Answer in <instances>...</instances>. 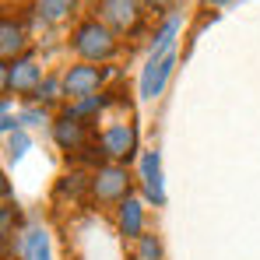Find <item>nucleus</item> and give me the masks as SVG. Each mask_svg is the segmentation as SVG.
<instances>
[{
  "label": "nucleus",
  "mask_w": 260,
  "mask_h": 260,
  "mask_svg": "<svg viewBox=\"0 0 260 260\" xmlns=\"http://www.w3.org/2000/svg\"><path fill=\"white\" fill-rule=\"evenodd\" d=\"M71 43H74V49H78L85 60H106V56L116 53L113 32H109L106 25H99V21H81V25L74 28Z\"/></svg>",
  "instance_id": "1"
},
{
  "label": "nucleus",
  "mask_w": 260,
  "mask_h": 260,
  "mask_svg": "<svg viewBox=\"0 0 260 260\" xmlns=\"http://www.w3.org/2000/svg\"><path fill=\"white\" fill-rule=\"evenodd\" d=\"M88 186H91V193H95V201H102V204H113V201H127L130 193V179L127 173L120 169V166H102L99 173L88 179Z\"/></svg>",
  "instance_id": "2"
},
{
  "label": "nucleus",
  "mask_w": 260,
  "mask_h": 260,
  "mask_svg": "<svg viewBox=\"0 0 260 260\" xmlns=\"http://www.w3.org/2000/svg\"><path fill=\"white\" fill-rule=\"evenodd\" d=\"M99 85H102V71L91 63H74L63 74V95H71V99H91V91Z\"/></svg>",
  "instance_id": "3"
},
{
  "label": "nucleus",
  "mask_w": 260,
  "mask_h": 260,
  "mask_svg": "<svg viewBox=\"0 0 260 260\" xmlns=\"http://www.w3.org/2000/svg\"><path fill=\"white\" fill-rule=\"evenodd\" d=\"M173 67H176V53H166L162 60H148V67H144V74H141V99L162 95V88L169 81Z\"/></svg>",
  "instance_id": "4"
},
{
  "label": "nucleus",
  "mask_w": 260,
  "mask_h": 260,
  "mask_svg": "<svg viewBox=\"0 0 260 260\" xmlns=\"http://www.w3.org/2000/svg\"><path fill=\"white\" fill-rule=\"evenodd\" d=\"M43 85V74L36 67V60H14L4 67V88H14V91H39Z\"/></svg>",
  "instance_id": "5"
},
{
  "label": "nucleus",
  "mask_w": 260,
  "mask_h": 260,
  "mask_svg": "<svg viewBox=\"0 0 260 260\" xmlns=\"http://www.w3.org/2000/svg\"><path fill=\"white\" fill-rule=\"evenodd\" d=\"M102 151L113 158V162H123V158H130L134 155V144H137V134H134V127H127V123H120V127H109L106 134H102Z\"/></svg>",
  "instance_id": "6"
},
{
  "label": "nucleus",
  "mask_w": 260,
  "mask_h": 260,
  "mask_svg": "<svg viewBox=\"0 0 260 260\" xmlns=\"http://www.w3.org/2000/svg\"><path fill=\"white\" fill-rule=\"evenodd\" d=\"M141 179H144V197L151 204H166V186H162V162L158 151H144L141 158Z\"/></svg>",
  "instance_id": "7"
},
{
  "label": "nucleus",
  "mask_w": 260,
  "mask_h": 260,
  "mask_svg": "<svg viewBox=\"0 0 260 260\" xmlns=\"http://www.w3.org/2000/svg\"><path fill=\"white\" fill-rule=\"evenodd\" d=\"M99 14H102V21H109L113 28H130L134 21H137V4L134 0H102L99 4Z\"/></svg>",
  "instance_id": "8"
},
{
  "label": "nucleus",
  "mask_w": 260,
  "mask_h": 260,
  "mask_svg": "<svg viewBox=\"0 0 260 260\" xmlns=\"http://www.w3.org/2000/svg\"><path fill=\"white\" fill-rule=\"evenodd\" d=\"M53 137H56V144H60L63 151H78V148L85 144V123L74 120V116H63V120L53 123Z\"/></svg>",
  "instance_id": "9"
},
{
  "label": "nucleus",
  "mask_w": 260,
  "mask_h": 260,
  "mask_svg": "<svg viewBox=\"0 0 260 260\" xmlns=\"http://www.w3.org/2000/svg\"><path fill=\"white\" fill-rule=\"evenodd\" d=\"M141 229H144V208L137 197L120 201V232L127 239H141Z\"/></svg>",
  "instance_id": "10"
},
{
  "label": "nucleus",
  "mask_w": 260,
  "mask_h": 260,
  "mask_svg": "<svg viewBox=\"0 0 260 260\" xmlns=\"http://www.w3.org/2000/svg\"><path fill=\"white\" fill-rule=\"evenodd\" d=\"M21 253H25V260H53L49 257V236H46L43 225H28V229H25Z\"/></svg>",
  "instance_id": "11"
},
{
  "label": "nucleus",
  "mask_w": 260,
  "mask_h": 260,
  "mask_svg": "<svg viewBox=\"0 0 260 260\" xmlns=\"http://www.w3.org/2000/svg\"><path fill=\"white\" fill-rule=\"evenodd\" d=\"M0 49H4V60L11 63V56L14 53H21V46H25V32H21V25H14V21H4V28H0Z\"/></svg>",
  "instance_id": "12"
},
{
  "label": "nucleus",
  "mask_w": 260,
  "mask_h": 260,
  "mask_svg": "<svg viewBox=\"0 0 260 260\" xmlns=\"http://www.w3.org/2000/svg\"><path fill=\"white\" fill-rule=\"evenodd\" d=\"M36 11L46 21H63L74 11V0H36Z\"/></svg>",
  "instance_id": "13"
},
{
  "label": "nucleus",
  "mask_w": 260,
  "mask_h": 260,
  "mask_svg": "<svg viewBox=\"0 0 260 260\" xmlns=\"http://www.w3.org/2000/svg\"><path fill=\"white\" fill-rule=\"evenodd\" d=\"M32 148V141H28V134L25 130H14L11 137H7V158L11 162H18V158H25V151Z\"/></svg>",
  "instance_id": "14"
},
{
  "label": "nucleus",
  "mask_w": 260,
  "mask_h": 260,
  "mask_svg": "<svg viewBox=\"0 0 260 260\" xmlns=\"http://www.w3.org/2000/svg\"><path fill=\"white\" fill-rule=\"evenodd\" d=\"M137 260H162V246L155 236H141V257Z\"/></svg>",
  "instance_id": "15"
},
{
  "label": "nucleus",
  "mask_w": 260,
  "mask_h": 260,
  "mask_svg": "<svg viewBox=\"0 0 260 260\" xmlns=\"http://www.w3.org/2000/svg\"><path fill=\"white\" fill-rule=\"evenodd\" d=\"M60 81H43V85H39V91H36V99H46V102H53V99H56V95H60Z\"/></svg>",
  "instance_id": "16"
},
{
  "label": "nucleus",
  "mask_w": 260,
  "mask_h": 260,
  "mask_svg": "<svg viewBox=\"0 0 260 260\" xmlns=\"http://www.w3.org/2000/svg\"><path fill=\"white\" fill-rule=\"evenodd\" d=\"M21 123H46V113L43 109H28V113H21Z\"/></svg>",
  "instance_id": "17"
},
{
  "label": "nucleus",
  "mask_w": 260,
  "mask_h": 260,
  "mask_svg": "<svg viewBox=\"0 0 260 260\" xmlns=\"http://www.w3.org/2000/svg\"><path fill=\"white\" fill-rule=\"evenodd\" d=\"M151 4H166V0H151Z\"/></svg>",
  "instance_id": "18"
}]
</instances>
